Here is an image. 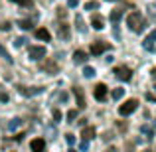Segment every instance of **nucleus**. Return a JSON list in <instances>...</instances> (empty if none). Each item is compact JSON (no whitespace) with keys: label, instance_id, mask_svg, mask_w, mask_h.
Segmentation results:
<instances>
[{"label":"nucleus","instance_id":"18","mask_svg":"<svg viewBox=\"0 0 156 152\" xmlns=\"http://www.w3.org/2000/svg\"><path fill=\"white\" fill-rule=\"evenodd\" d=\"M75 26H77V30H79L81 34H85V32H87V26H85L83 16H81V14H77V16H75Z\"/></svg>","mask_w":156,"mask_h":152},{"label":"nucleus","instance_id":"20","mask_svg":"<svg viewBox=\"0 0 156 152\" xmlns=\"http://www.w3.org/2000/svg\"><path fill=\"white\" fill-rule=\"evenodd\" d=\"M18 26L22 28V30H32V28H34V24H32V20H20Z\"/></svg>","mask_w":156,"mask_h":152},{"label":"nucleus","instance_id":"12","mask_svg":"<svg viewBox=\"0 0 156 152\" xmlns=\"http://www.w3.org/2000/svg\"><path fill=\"white\" fill-rule=\"evenodd\" d=\"M57 34H59V40H63V42H67L69 38H71V32H69V26L65 22L59 24V28H57Z\"/></svg>","mask_w":156,"mask_h":152},{"label":"nucleus","instance_id":"28","mask_svg":"<svg viewBox=\"0 0 156 152\" xmlns=\"http://www.w3.org/2000/svg\"><path fill=\"white\" fill-rule=\"evenodd\" d=\"M0 55H2V57H4V59H6V61H8V63H12V57H10V55H8V53H6V50H4V48H2V46H0Z\"/></svg>","mask_w":156,"mask_h":152},{"label":"nucleus","instance_id":"7","mask_svg":"<svg viewBox=\"0 0 156 152\" xmlns=\"http://www.w3.org/2000/svg\"><path fill=\"white\" fill-rule=\"evenodd\" d=\"M107 50H111V46L107 42H103V40L91 44V55H101V53H105Z\"/></svg>","mask_w":156,"mask_h":152},{"label":"nucleus","instance_id":"40","mask_svg":"<svg viewBox=\"0 0 156 152\" xmlns=\"http://www.w3.org/2000/svg\"><path fill=\"white\" fill-rule=\"evenodd\" d=\"M12 2H16V0H12Z\"/></svg>","mask_w":156,"mask_h":152},{"label":"nucleus","instance_id":"10","mask_svg":"<svg viewBox=\"0 0 156 152\" xmlns=\"http://www.w3.org/2000/svg\"><path fill=\"white\" fill-rule=\"evenodd\" d=\"M154 42H156V30H152V32H150V34L144 38V42H142L144 50H148V51H154Z\"/></svg>","mask_w":156,"mask_h":152},{"label":"nucleus","instance_id":"26","mask_svg":"<svg viewBox=\"0 0 156 152\" xmlns=\"http://www.w3.org/2000/svg\"><path fill=\"white\" fill-rule=\"evenodd\" d=\"M16 2H18L22 8H30L32 4H34V0H16Z\"/></svg>","mask_w":156,"mask_h":152},{"label":"nucleus","instance_id":"29","mask_svg":"<svg viewBox=\"0 0 156 152\" xmlns=\"http://www.w3.org/2000/svg\"><path fill=\"white\" fill-rule=\"evenodd\" d=\"M65 140H67V144H75V136H73V134H65Z\"/></svg>","mask_w":156,"mask_h":152},{"label":"nucleus","instance_id":"33","mask_svg":"<svg viewBox=\"0 0 156 152\" xmlns=\"http://www.w3.org/2000/svg\"><path fill=\"white\" fill-rule=\"evenodd\" d=\"M142 133H144V134H148V138H152V130H150L148 126H142Z\"/></svg>","mask_w":156,"mask_h":152},{"label":"nucleus","instance_id":"39","mask_svg":"<svg viewBox=\"0 0 156 152\" xmlns=\"http://www.w3.org/2000/svg\"><path fill=\"white\" fill-rule=\"evenodd\" d=\"M154 91H156V85H154Z\"/></svg>","mask_w":156,"mask_h":152},{"label":"nucleus","instance_id":"36","mask_svg":"<svg viewBox=\"0 0 156 152\" xmlns=\"http://www.w3.org/2000/svg\"><path fill=\"white\" fill-rule=\"evenodd\" d=\"M0 28H2V30H10V24H8V22H4V24H2Z\"/></svg>","mask_w":156,"mask_h":152},{"label":"nucleus","instance_id":"2","mask_svg":"<svg viewBox=\"0 0 156 152\" xmlns=\"http://www.w3.org/2000/svg\"><path fill=\"white\" fill-rule=\"evenodd\" d=\"M136 109H138V101L136 99H129V101H125L121 107H119V115H121V117H129V115H133Z\"/></svg>","mask_w":156,"mask_h":152},{"label":"nucleus","instance_id":"24","mask_svg":"<svg viewBox=\"0 0 156 152\" xmlns=\"http://www.w3.org/2000/svg\"><path fill=\"white\" fill-rule=\"evenodd\" d=\"M26 42H28V40L24 38V36H20V38H16V40H14V48H22Z\"/></svg>","mask_w":156,"mask_h":152},{"label":"nucleus","instance_id":"31","mask_svg":"<svg viewBox=\"0 0 156 152\" xmlns=\"http://www.w3.org/2000/svg\"><path fill=\"white\" fill-rule=\"evenodd\" d=\"M87 148H89V140H83V142L79 144V150H81V152H85Z\"/></svg>","mask_w":156,"mask_h":152},{"label":"nucleus","instance_id":"17","mask_svg":"<svg viewBox=\"0 0 156 152\" xmlns=\"http://www.w3.org/2000/svg\"><path fill=\"white\" fill-rule=\"evenodd\" d=\"M122 14H125V10H121V8H117V10H113V12L109 14V20H111L113 24H117L119 20L122 18Z\"/></svg>","mask_w":156,"mask_h":152},{"label":"nucleus","instance_id":"1","mask_svg":"<svg viewBox=\"0 0 156 152\" xmlns=\"http://www.w3.org/2000/svg\"><path fill=\"white\" fill-rule=\"evenodd\" d=\"M126 26H129L133 32H142L144 26H146V22H144V18H142L140 12L134 10V12H130V14L126 16Z\"/></svg>","mask_w":156,"mask_h":152},{"label":"nucleus","instance_id":"21","mask_svg":"<svg viewBox=\"0 0 156 152\" xmlns=\"http://www.w3.org/2000/svg\"><path fill=\"white\" fill-rule=\"evenodd\" d=\"M83 75L87 77V79H91V77H95V69H93V67H89V65H85V69H83Z\"/></svg>","mask_w":156,"mask_h":152},{"label":"nucleus","instance_id":"32","mask_svg":"<svg viewBox=\"0 0 156 152\" xmlns=\"http://www.w3.org/2000/svg\"><path fill=\"white\" fill-rule=\"evenodd\" d=\"M0 101H2V103H8V93L0 91Z\"/></svg>","mask_w":156,"mask_h":152},{"label":"nucleus","instance_id":"11","mask_svg":"<svg viewBox=\"0 0 156 152\" xmlns=\"http://www.w3.org/2000/svg\"><path fill=\"white\" fill-rule=\"evenodd\" d=\"M30 148L32 152H46V140L44 138H34L30 142Z\"/></svg>","mask_w":156,"mask_h":152},{"label":"nucleus","instance_id":"14","mask_svg":"<svg viewBox=\"0 0 156 152\" xmlns=\"http://www.w3.org/2000/svg\"><path fill=\"white\" fill-rule=\"evenodd\" d=\"M87 59H89V55L87 53H85L83 50H77V51H73V61H75V63H87Z\"/></svg>","mask_w":156,"mask_h":152},{"label":"nucleus","instance_id":"23","mask_svg":"<svg viewBox=\"0 0 156 152\" xmlns=\"http://www.w3.org/2000/svg\"><path fill=\"white\" fill-rule=\"evenodd\" d=\"M77 118V109H71V111H67V122H73Z\"/></svg>","mask_w":156,"mask_h":152},{"label":"nucleus","instance_id":"19","mask_svg":"<svg viewBox=\"0 0 156 152\" xmlns=\"http://www.w3.org/2000/svg\"><path fill=\"white\" fill-rule=\"evenodd\" d=\"M111 95H113L115 101H119V99H122V95H125V89H122V87H117V89H113V93H111Z\"/></svg>","mask_w":156,"mask_h":152},{"label":"nucleus","instance_id":"37","mask_svg":"<svg viewBox=\"0 0 156 152\" xmlns=\"http://www.w3.org/2000/svg\"><path fill=\"white\" fill-rule=\"evenodd\" d=\"M146 99H148V101H156V97L152 95V93H148V95H146Z\"/></svg>","mask_w":156,"mask_h":152},{"label":"nucleus","instance_id":"15","mask_svg":"<svg viewBox=\"0 0 156 152\" xmlns=\"http://www.w3.org/2000/svg\"><path fill=\"white\" fill-rule=\"evenodd\" d=\"M36 38L42 40V42H51V34L46 28H38V30H36Z\"/></svg>","mask_w":156,"mask_h":152},{"label":"nucleus","instance_id":"5","mask_svg":"<svg viewBox=\"0 0 156 152\" xmlns=\"http://www.w3.org/2000/svg\"><path fill=\"white\" fill-rule=\"evenodd\" d=\"M107 95H109V89H107V85H105V83H97L95 89H93V97H95L99 103H103V101H107Z\"/></svg>","mask_w":156,"mask_h":152},{"label":"nucleus","instance_id":"9","mask_svg":"<svg viewBox=\"0 0 156 152\" xmlns=\"http://www.w3.org/2000/svg\"><path fill=\"white\" fill-rule=\"evenodd\" d=\"M73 95H75V101H77V109H85V93L81 87H73Z\"/></svg>","mask_w":156,"mask_h":152},{"label":"nucleus","instance_id":"16","mask_svg":"<svg viewBox=\"0 0 156 152\" xmlns=\"http://www.w3.org/2000/svg\"><path fill=\"white\" fill-rule=\"evenodd\" d=\"M91 26L95 28V30H103V28H105V22H103V18H101L99 14L91 16Z\"/></svg>","mask_w":156,"mask_h":152},{"label":"nucleus","instance_id":"25","mask_svg":"<svg viewBox=\"0 0 156 152\" xmlns=\"http://www.w3.org/2000/svg\"><path fill=\"white\" fill-rule=\"evenodd\" d=\"M20 122H22L20 118H14V121H10V125H8V130H14V129H18V126H20Z\"/></svg>","mask_w":156,"mask_h":152},{"label":"nucleus","instance_id":"13","mask_svg":"<svg viewBox=\"0 0 156 152\" xmlns=\"http://www.w3.org/2000/svg\"><path fill=\"white\" fill-rule=\"evenodd\" d=\"M95 134H97L95 126H83V129H81V136H83V140H91V138H95Z\"/></svg>","mask_w":156,"mask_h":152},{"label":"nucleus","instance_id":"22","mask_svg":"<svg viewBox=\"0 0 156 152\" xmlns=\"http://www.w3.org/2000/svg\"><path fill=\"white\" fill-rule=\"evenodd\" d=\"M97 8H99V2H95V0H89L87 4H85V10H97Z\"/></svg>","mask_w":156,"mask_h":152},{"label":"nucleus","instance_id":"6","mask_svg":"<svg viewBox=\"0 0 156 152\" xmlns=\"http://www.w3.org/2000/svg\"><path fill=\"white\" fill-rule=\"evenodd\" d=\"M18 93L24 97H36L40 93H44V87H24V85H18Z\"/></svg>","mask_w":156,"mask_h":152},{"label":"nucleus","instance_id":"3","mask_svg":"<svg viewBox=\"0 0 156 152\" xmlns=\"http://www.w3.org/2000/svg\"><path fill=\"white\" fill-rule=\"evenodd\" d=\"M113 73H115V77H117L119 81H130V79H133V69L126 67V65H119V67H115Z\"/></svg>","mask_w":156,"mask_h":152},{"label":"nucleus","instance_id":"35","mask_svg":"<svg viewBox=\"0 0 156 152\" xmlns=\"http://www.w3.org/2000/svg\"><path fill=\"white\" fill-rule=\"evenodd\" d=\"M65 14H67V12H65V10H61V8L57 10V16H59V18H65Z\"/></svg>","mask_w":156,"mask_h":152},{"label":"nucleus","instance_id":"27","mask_svg":"<svg viewBox=\"0 0 156 152\" xmlns=\"http://www.w3.org/2000/svg\"><path fill=\"white\" fill-rule=\"evenodd\" d=\"M53 121H55V122H61V111L59 109H53Z\"/></svg>","mask_w":156,"mask_h":152},{"label":"nucleus","instance_id":"34","mask_svg":"<svg viewBox=\"0 0 156 152\" xmlns=\"http://www.w3.org/2000/svg\"><path fill=\"white\" fill-rule=\"evenodd\" d=\"M77 4H79V0H69V2H67V6H69V8H75Z\"/></svg>","mask_w":156,"mask_h":152},{"label":"nucleus","instance_id":"8","mask_svg":"<svg viewBox=\"0 0 156 152\" xmlns=\"http://www.w3.org/2000/svg\"><path fill=\"white\" fill-rule=\"evenodd\" d=\"M40 69H42V71H46L48 75H53V73H57V63L53 59H46V61H42V63H40Z\"/></svg>","mask_w":156,"mask_h":152},{"label":"nucleus","instance_id":"38","mask_svg":"<svg viewBox=\"0 0 156 152\" xmlns=\"http://www.w3.org/2000/svg\"><path fill=\"white\" fill-rule=\"evenodd\" d=\"M67 152H77V150H75V148H69V150H67Z\"/></svg>","mask_w":156,"mask_h":152},{"label":"nucleus","instance_id":"4","mask_svg":"<svg viewBox=\"0 0 156 152\" xmlns=\"http://www.w3.org/2000/svg\"><path fill=\"white\" fill-rule=\"evenodd\" d=\"M28 57L34 61H40L46 57V48L44 46H30V50H28Z\"/></svg>","mask_w":156,"mask_h":152},{"label":"nucleus","instance_id":"30","mask_svg":"<svg viewBox=\"0 0 156 152\" xmlns=\"http://www.w3.org/2000/svg\"><path fill=\"white\" fill-rule=\"evenodd\" d=\"M57 99H59L61 103H67V99H69V95H67V93H59V95H57Z\"/></svg>","mask_w":156,"mask_h":152}]
</instances>
